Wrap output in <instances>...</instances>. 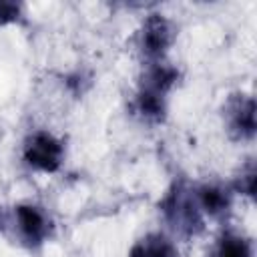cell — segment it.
<instances>
[{
	"mask_svg": "<svg viewBox=\"0 0 257 257\" xmlns=\"http://www.w3.org/2000/svg\"><path fill=\"white\" fill-rule=\"evenodd\" d=\"M175 26L163 14H149L139 30V48L149 62H161L175 40Z\"/></svg>",
	"mask_w": 257,
	"mask_h": 257,
	"instance_id": "7a4b0ae2",
	"label": "cell"
},
{
	"mask_svg": "<svg viewBox=\"0 0 257 257\" xmlns=\"http://www.w3.org/2000/svg\"><path fill=\"white\" fill-rule=\"evenodd\" d=\"M22 157L32 169L42 173H54L62 165L64 147L54 135L46 131H36L24 141Z\"/></svg>",
	"mask_w": 257,
	"mask_h": 257,
	"instance_id": "3957f363",
	"label": "cell"
},
{
	"mask_svg": "<svg viewBox=\"0 0 257 257\" xmlns=\"http://www.w3.org/2000/svg\"><path fill=\"white\" fill-rule=\"evenodd\" d=\"M128 257H179V251L167 235L149 233L131 247Z\"/></svg>",
	"mask_w": 257,
	"mask_h": 257,
	"instance_id": "52a82bcc",
	"label": "cell"
},
{
	"mask_svg": "<svg viewBox=\"0 0 257 257\" xmlns=\"http://www.w3.org/2000/svg\"><path fill=\"white\" fill-rule=\"evenodd\" d=\"M209 257H253V249H251V241L245 235L233 233V231H225Z\"/></svg>",
	"mask_w": 257,
	"mask_h": 257,
	"instance_id": "9c48e42d",
	"label": "cell"
},
{
	"mask_svg": "<svg viewBox=\"0 0 257 257\" xmlns=\"http://www.w3.org/2000/svg\"><path fill=\"white\" fill-rule=\"evenodd\" d=\"M235 189H237L241 195L253 197V193H255V165H253V161H249V163L241 169V173H239V177H237V181H235Z\"/></svg>",
	"mask_w": 257,
	"mask_h": 257,
	"instance_id": "30bf717a",
	"label": "cell"
},
{
	"mask_svg": "<svg viewBox=\"0 0 257 257\" xmlns=\"http://www.w3.org/2000/svg\"><path fill=\"white\" fill-rule=\"evenodd\" d=\"M159 207L169 227L183 237H195L205 229V219L197 205L195 193L185 181H175Z\"/></svg>",
	"mask_w": 257,
	"mask_h": 257,
	"instance_id": "6da1fadb",
	"label": "cell"
},
{
	"mask_svg": "<svg viewBox=\"0 0 257 257\" xmlns=\"http://www.w3.org/2000/svg\"><path fill=\"white\" fill-rule=\"evenodd\" d=\"M193 193L203 215H209L213 219H223L231 211V189L223 185L205 183L195 187Z\"/></svg>",
	"mask_w": 257,
	"mask_h": 257,
	"instance_id": "8992f818",
	"label": "cell"
},
{
	"mask_svg": "<svg viewBox=\"0 0 257 257\" xmlns=\"http://www.w3.org/2000/svg\"><path fill=\"white\" fill-rule=\"evenodd\" d=\"M2 227H4V217H2V211H0V231H2Z\"/></svg>",
	"mask_w": 257,
	"mask_h": 257,
	"instance_id": "7c38bea8",
	"label": "cell"
},
{
	"mask_svg": "<svg viewBox=\"0 0 257 257\" xmlns=\"http://www.w3.org/2000/svg\"><path fill=\"white\" fill-rule=\"evenodd\" d=\"M135 110L147 122H163L167 114V94L139 88L135 96Z\"/></svg>",
	"mask_w": 257,
	"mask_h": 257,
	"instance_id": "ba28073f",
	"label": "cell"
},
{
	"mask_svg": "<svg viewBox=\"0 0 257 257\" xmlns=\"http://www.w3.org/2000/svg\"><path fill=\"white\" fill-rule=\"evenodd\" d=\"M227 131L235 141H251L255 135V100L249 94H233L225 104Z\"/></svg>",
	"mask_w": 257,
	"mask_h": 257,
	"instance_id": "5b68a950",
	"label": "cell"
},
{
	"mask_svg": "<svg viewBox=\"0 0 257 257\" xmlns=\"http://www.w3.org/2000/svg\"><path fill=\"white\" fill-rule=\"evenodd\" d=\"M14 219L18 237L26 247H40L50 235V219L46 213L30 203H20L14 207Z\"/></svg>",
	"mask_w": 257,
	"mask_h": 257,
	"instance_id": "277c9868",
	"label": "cell"
},
{
	"mask_svg": "<svg viewBox=\"0 0 257 257\" xmlns=\"http://www.w3.org/2000/svg\"><path fill=\"white\" fill-rule=\"evenodd\" d=\"M20 16H22V6L20 4L0 0V26L20 20Z\"/></svg>",
	"mask_w": 257,
	"mask_h": 257,
	"instance_id": "8fae6325",
	"label": "cell"
}]
</instances>
